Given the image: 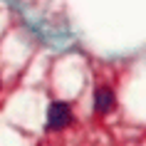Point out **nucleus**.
<instances>
[{
	"mask_svg": "<svg viewBox=\"0 0 146 146\" xmlns=\"http://www.w3.org/2000/svg\"><path fill=\"white\" fill-rule=\"evenodd\" d=\"M72 121V111L64 102H54L50 111H47V124H50V129H62V126H67Z\"/></svg>",
	"mask_w": 146,
	"mask_h": 146,
	"instance_id": "1",
	"label": "nucleus"
},
{
	"mask_svg": "<svg viewBox=\"0 0 146 146\" xmlns=\"http://www.w3.org/2000/svg\"><path fill=\"white\" fill-rule=\"evenodd\" d=\"M111 107H114V94L109 89H97V94H94V109L102 111V114H107Z\"/></svg>",
	"mask_w": 146,
	"mask_h": 146,
	"instance_id": "2",
	"label": "nucleus"
}]
</instances>
